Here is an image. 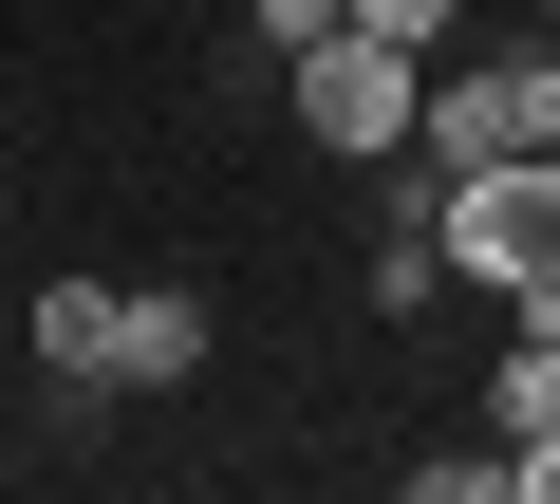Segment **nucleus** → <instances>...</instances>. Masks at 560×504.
Segmentation results:
<instances>
[{
	"label": "nucleus",
	"instance_id": "1",
	"mask_svg": "<svg viewBox=\"0 0 560 504\" xmlns=\"http://www.w3.org/2000/svg\"><path fill=\"white\" fill-rule=\"evenodd\" d=\"M430 224H448V281H541L560 262V150H504V168H448L430 187Z\"/></svg>",
	"mask_w": 560,
	"mask_h": 504
},
{
	"label": "nucleus",
	"instance_id": "2",
	"mask_svg": "<svg viewBox=\"0 0 560 504\" xmlns=\"http://www.w3.org/2000/svg\"><path fill=\"white\" fill-rule=\"evenodd\" d=\"M280 94H300V131L318 150H411V113H430V57H393V38H318V57H280Z\"/></svg>",
	"mask_w": 560,
	"mask_h": 504
},
{
	"label": "nucleus",
	"instance_id": "3",
	"mask_svg": "<svg viewBox=\"0 0 560 504\" xmlns=\"http://www.w3.org/2000/svg\"><path fill=\"white\" fill-rule=\"evenodd\" d=\"M411 150H430V187H448V168H504V150H523V57H504V75H430Z\"/></svg>",
	"mask_w": 560,
	"mask_h": 504
},
{
	"label": "nucleus",
	"instance_id": "4",
	"mask_svg": "<svg viewBox=\"0 0 560 504\" xmlns=\"http://www.w3.org/2000/svg\"><path fill=\"white\" fill-rule=\"evenodd\" d=\"M187 374H206V300L131 281V300H113V392H187Z\"/></svg>",
	"mask_w": 560,
	"mask_h": 504
},
{
	"label": "nucleus",
	"instance_id": "5",
	"mask_svg": "<svg viewBox=\"0 0 560 504\" xmlns=\"http://www.w3.org/2000/svg\"><path fill=\"white\" fill-rule=\"evenodd\" d=\"M38 374H75V392L113 374V281H57L38 300Z\"/></svg>",
	"mask_w": 560,
	"mask_h": 504
},
{
	"label": "nucleus",
	"instance_id": "6",
	"mask_svg": "<svg viewBox=\"0 0 560 504\" xmlns=\"http://www.w3.org/2000/svg\"><path fill=\"white\" fill-rule=\"evenodd\" d=\"M486 430H504V448H560V337H523V355L486 374Z\"/></svg>",
	"mask_w": 560,
	"mask_h": 504
},
{
	"label": "nucleus",
	"instance_id": "7",
	"mask_svg": "<svg viewBox=\"0 0 560 504\" xmlns=\"http://www.w3.org/2000/svg\"><path fill=\"white\" fill-rule=\"evenodd\" d=\"M430 300H448V224H430V206H411V224H393V243H374V318H430Z\"/></svg>",
	"mask_w": 560,
	"mask_h": 504
},
{
	"label": "nucleus",
	"instance_id": "8",
	"mask_svg": "<svg viewBox=\"0 0 560 504\" xmlns=\"http://www.w3.org/2000/svg\"><path fill=\"white\" fill-rule=\"evenodd\" d=\"M411 504H523L504 448H411Z\"/></svg>",
	"mask_w": 560,
	"mask_h": 504
},
{
	"label": "nucleus",
	"instance_id": "9",
	"mask_svg": "<svg viewBox=\"0 0 560 504\" xmlns=\"http://www.w3.org/2000/svg\"><path fill=\"white\" fill-rule=\"evenodd\" d=\"M337 20H355V38H393V57H430V38L467 20V0H337Z\"/></svg>",
	"mask_w": 560,
	"mask_h": 504
},
{
	"label": "nucleus",
	"instance_id": "10",
	"mask_svg": "<svg viewBox=\"0 0 560 504\" xmlns=\"http://www.w3.org/2000/svg\"><path fill=\"white\" fill-rule=\"evenodd\" d=\"M337 38V0H261V57H318Z\"/></svg>",
	"mask_w": 560,
	"mask_h": 504
},
{
	"label": "nucleus",
	"instance_id": "11",
	"mask_svg": "<svg viewBox=\"0 0 560 504\" xmlns=\"http://www.w3.org/2000/svg\"><path fill=\"white\" fill-rule=\"evenodd\" d=\"M523 150H560V38L523 57Z\"/></svg>",
	"mask_w": 560,
	"mask_h": 504
},
{
	"label": "nucleus",
	"instance_id": "12",
	"mask_svg": "<svg viewBox=\"0 0 560 504\" xmlns=\"http://www.w3.org/2000/svg\"><path fill=\"white\" fill-rule=\"evenodd\" d=\"M504 467H523V504H560V448H504Z\"/></svg>",
	"mask_w": 560,
	"mask_h": 504
},
{
	"label": "nucleus",
	"instance_id": "13",
	"mask_svg": "<svg viewBox=\"0 0 560 504\" xmlns=\"http://www.w3.org/2000/svg\"><path fill=\"white\" fill-rule=\"evenodd\" d=\"M541 20H560V0H541Z\"/></svg>",
	"mask_w": 560,
	"mask_h": 504
}]
</instances>
